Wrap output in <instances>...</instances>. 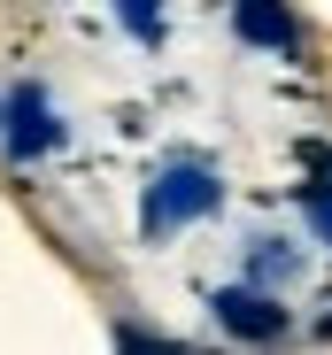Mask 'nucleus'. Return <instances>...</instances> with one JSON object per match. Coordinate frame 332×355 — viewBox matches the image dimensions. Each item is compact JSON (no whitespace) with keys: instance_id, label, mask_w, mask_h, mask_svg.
<instances>
[{"instance_id":"nucleus-6","label":"nucleus","mask_w":332,"mask_h":355,"mask_svg":"<svg viewBox=\"0 0 332 355\" xmlns=\"http://www.w3.org/2000/svg\"><path fill=\"white\" fill-rule=\"evenodd\" d=\"M116 8H124L132 39H162V0H116Z\"/></svg>"},{"instance_id":"nucleus-3","label":"nucleus","mask_w":332,"mask_h":355,"mask_svg":"<svg viewBox=\"0 0 332 355\" xmlns=\"http://www.w3.org/2000/svg\"><path fill=\"white\" fill-rule=\"evenodd\" d=\"M216 324H225L232 340H255V347L286 340V309L270 302V293H255V286H225L216 293Z\"/></svg>"},{"instance_id":"nucleus-2","label":"nucleus","mask_w":332,"mask_h":355,"mask_svg":"<svg viewBox=\"0 0 332 355\" xmlns=\"http://www.w3.org/2000/svg\"><path fill=\"white\" fill-rule=\"evenodd\" d=\"M62 147V116L46 108V85H16L8 93V155L16 162H39Z\"/></svg>"},{"instance_id":"nucleus-4","label":"nucleus","mask_w":332,"mask_h":355,"mask_svg":"<svg viewBox=\"0 0 332 355\" xmlns=\"http://www.w3.org/2000/svg\"><path fill=\"white\" fill-rule=\"evenodd\" d=\"M232 24H240V39H255V46H294V39H302V24H294L286 0H240Z\"/></svg>"},{"instance_id":"nucleus-1","label":"nucleus","mask_w":332,"mask_h":355,"mask_svg":"<svg viewBox=\"0 0 332 355\" xmlns=\"http://www.w3.org/2000/svg\"><path fill=\"white\" fill-rule=\"evenodd\" d=\"M216 201H225L216 170H201V162H178V170H162L155 186H147V209H139V224L162 240V232H178V224H201Z\"/></svg>"},{"instance_id":"nucleus-5","label":"nucleus","mask_w":332,"mask_h":355,"mask_svg":"<svg viewBox=\"0 0 332 355\" xmlns=\"http://www.w3.org/2000/svg\"><path fill=\"white\" fill-rule=\"evenodd\" d=\"M247 263H255V286H286V278L302 270V255H294L286 240H255V255H247Z\"/></svg>"},{"instance_id":"nucleus-7","label":"nucleus","mask_w":332,"mask_h":355,"mask_svg":"<svg viewBox=\"0 0 332 355\" xmlns=\"http://www.w3.org/2000/svg\"><path fill=\"white\" fill-rule=\"evenodd\" d=\"M302 209H309V224H317L324 240H332V162H324V178L309 186V201H302Z\"/></svg>"}]
</instances>
